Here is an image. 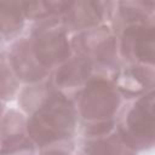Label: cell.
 <instances>
[{"mask_svg": "<svg viewBox=\"0 0 155 155\" xmlns=\"http://www.w3.org/2000/svg\"><path fill=\"white\" fill-rule=\"evenodd\" d=\"M73 127V109L68 101L58 96L47 99L28 122V132L38 143L69 137Z\"/></svg>", "mask_w": 155, "mask_h": 155, "instance_id": "6da1fadb", "label": "cell"}, {"mask_svg": "<svg viewBox=\"0 0 155 155\" xmlns=\"http://www.w3.org/2000/svg\"><path fill=\"white\" fill-rule=\"evenodd\" d=\"M120 103L116 91L105 81H96L88 86L81 102L85 119L109 117Z\"/></svg>", "mask_w": 155, "mask_h": 155, "instance_id": "7a4b0ae2", "label": "cell"}, {"mask_svg": "<svg viewBox=\"0 0 155 155\" xmlns=\"http://www.w3.org/2000/svg\"><path fill=\"white\" fill-rule=\"evenodd\" d=\"M131 136H138V139L145 138L147 143L155 140V92L140 99L132 110L128 122Z\"/></svg>", "mask_w": 155, "mask_h": 155, "instance_id": "3957f363", "label": "cell"}, {"mask_svg": "<svg viewBox=\"0 0 155 155\" xmlns=\"http://www.w3.org/2000/svg\"><path fill=\"white\" fill-rule=\"evenodd\" d=\"M136 40L127 39L131 47H127L138 59L143 62L155 63V28H150L144 33H139Z\"/></svg>", "mask_w": 155, "mask_h": 155, "instance_id": "277c9868", "label": "cell"}]
</instances>
